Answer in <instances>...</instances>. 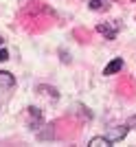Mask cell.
<instances>
[{
	"mask_svg": "<svg viewBox=\"0 0 136 147\" xmlns=\"http://www.w3.org/2000/svg\"><path fill=\"white\" fill-rule=\"evenodd\" d=\"M121 68H123V59H121V57H116V59H112L110 64L103 68V75H114V73H118Z\"/></svg>",
	"mask_w": 136,
	"mask_h": 147,
	"instance_id": "obj_6",
	"label": "cell"
},
{
	"mask_svg": "<svg viewBox=\"0 0 136 147\" xmlns=\"http://www.w3.org/2000/svg\"><path fill=\"white\" fill-rule=\"evenodd\" d=\"M7 59H9V53L5 49H0V61H7Z\"/></svg>",
	"mask_w": 136,
	"mask_h": 147,
	"instance_id": "obj_11",
	"label": "cell"
},
{
	"mask_svg": "<svg viewBox=\"0 0 136 147\" xmlns=\"http://www.w3.org/2000/svg\"><path fill=\"white\" fill-rule=\"evenodd\" d=\"M134 2H136V0H134Z\"/></svg>",
	"mask_w": 136,
	"mask_h": 147,
	"instance_id": "obj_13",
	"label": "cell"
},
{
	"mask_svg": "<svg viewBox=\"0 0 136 147\" xmlns=\"http://www.w3.org/2000/svg\"><path fill=\"white\" fill-rule=\"evenodd\" d=\"M2 42H5V40H2V35H0V46H2Z\"/></svg>",
	"mask_w": 136,
	"mask_h": 147,
	"instance_id": "obj_12",
	"label": "cell"
},
{
	"mask_svg": "<svg viewBox=\"0 0 136 147\" xmlns=\"http://www.w3.org/2000/svg\"><path fill=\"white\" fill-rule=\"evenodd\" d=\"M127 132H130V125L125 123V125H116V127H110L105 136H108L112 143H118V141H123L125 136H127Z\"/></svg>",
	"mask_w": 136,
	"mask_h": 147,
	"instance_id": "obj_2",
	"label": "cell"
},
{
	"mask_svg": "<svg viewBox=\"0 0 136 147\" xmlns=\"http://www.w3.org/2000/svg\"><path fill=\"white\" fill-rule=\"evenodd\" d=\"M88 145H90V147H110L112 141L108 138V136H94V138H90Z\"/></svg>",
	"mask_w": 136,
	"mask_h": 147,
	"instance_id": "obj_7",
	"label": "cell"
},
{
	"mask_svg": "<svg viewBox=\"0 0 136 147\" xmlns=\"http://www.w3.org/2000/svg\"><path fill=\"white\" fill-rule=\"evenodd\" d=\"M101 7H103V5H101L99 0H90V9H94V11H99Z\"/></svg>",
	"mask_w": 136,
	"mask_h": 147,
	"instance_id": "obj_10",
	"label": "cell"
},
{
	"mask_svg": "<svg viewBox=\"0 0 136 147\" xmlns=\"http://www.w3.org/2000/svg\"><path fill=\"white\" fill-rule=\"evenodd\" d=\"M15 86V77L11 73H7V70H0V88L2 90H11Z\"/></svg>",
	"mask_w": 136,
	"mask_h": 147,
	"instance_id": "obj_4",
	"label": "cell"
},
{
	"mask_svg": "<svg viewBox=\"0 0 136 147\" xmlns=\"http://www.w3.org/2000/svg\"><path fill=\"white\" fill-rule=\"evenodd\" d=\"M29 117H31V121H29V127L35 129L40 123H42V110H37V108H29Z\"/></svg>",
	"mask_w": 136,
	"mask_h": 147,
	"instance_id": "obj_5",
	"label": "cell"
},
{
	"mask_svg": "<svg viewBox=\"0 0 136 147\" xmlns=\"http://www.w3.org/2000/svg\"><path fill=\"white\" fill-rule=\"evenodd\" d=\"M77 112H79V114H81L83 119H92V112L88 110L86 105H81V103H77Z\"/></svg>",
	"mask_w": 136,
	"mask_h": 147,
	"instance_id": "obj_9",
	"label": "cell"
},
{
	"mask_svg": "<svg viewBox=\"0 0 136 147\" xmlns=\"http://www.w3.org/2000/svg\"><path fill=\"white\" fill-rule=\"evenodd\" d=\"M55 134H57L55 123H48V125H44L42 129H37V141H53Z\"/></svg>",
	"mask_w": 136,
	"mask_h": 147,
	"instance_id": "obj_3",
	"label": "cell"
},
{
	"mask_svg": "<svg viewBox=\"0 0 136 147\" xmlns=\"http://www.w3.org/2000/svg\"><path fill=\"white\" fill-rule=\"evenodd\" d=\"M97 31H99L103 37H108V40H116V33L121 31V22L118 20H114V22H101L99 26H97Z\"/></svg>",
	"mask_w": 136,
	"mask_h": 147,
	"instance_id": "obj_1",
	"label": "cell"
},
{
	"mask_svg": "<svg viewBox=\"0 0 136 147\" xmlns=\"http://www.w3.org/2000/svg\"><path fill=\"white\" fill-rule=\"evenodd\" d=\"M37 90L44 92V94H48L50 99H59V92H57L55 88H50V86H37Z\"/></svg>",
	"mask_w": 136,
	"mask_h": 147,
	"instance_id": "obj_8",
	"label": "cell"
}]
</instances>
